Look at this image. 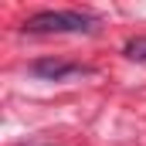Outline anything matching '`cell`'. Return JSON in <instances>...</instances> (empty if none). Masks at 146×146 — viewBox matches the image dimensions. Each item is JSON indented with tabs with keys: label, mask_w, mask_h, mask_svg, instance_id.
Here are the masks:
<instances>
[{
	"label": "cell",
	"mask_w": 146,
	"mask_h": 146,
	"mask_svg": "<svg viewBox=\"0 0 146 146\" xmlns=\"http://www.w3.org/2000/svg\"><path fill=\"white\" fill-rule=\"evenodd\" d=\"M27 72L34 75V78H41V82H61L68 75H88L92 68L75 65V61H61V58H41V61H31L27 65Z\"/></svg>",
	"instance_id": "7a4b0ae2"
},
{
	"label": "cell",
	"mask_w": 146,
	"mask_h": 146,
	"mask_svg": "<svg viewBox=\"0 0 146 146\" xmlns=\"http://www.w3.org/2000/svg\"><path fill=\"white\" fill-rule=\"evenodd\" d=\"M95 24L99 21L85 10H37L24 21L21 31L27 34H92Z\"/></svg>",
	"instance_id": "6da1fadb"
},
{
	"label": "cell",
	"mask_w": 146,
	"mask_h": 146,
	"mask_svg": "<svg viewBox=\"0 0 146 146\" xmlns=\"http://www.w3.org/2000/svg\"><path fill=\"white\" fill-rule=\"evenodd\" d=\"M122 54L129 58V61H146V34H136L126 41V48H122Z\"/></svg>",
	"instance_id": "3957f363"
}]
</instances>
